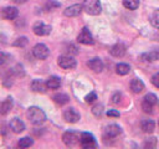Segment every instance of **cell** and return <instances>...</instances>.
<instances>
[{
    "mask_svg": "<svg viewBox=\"0 0 159 149\" xmlns=\"http://www.w3.org/2000/svg\"><path fill=\"white\" fill-rule=\"evenodd\" d=\"M27 118L30 119V122L32 124L39 125V124H42L46 120V114L41 108L34 106V107H30L27 109Z\"/></svg>",
    "mask_w": 159,
    "mask_h": 149,
    "instance_id": "1",
    "label": "cell"
},
{
    "mask_svg": "<svg viewBox=\"0 0 159 149\" xmlns=\"http://www.w3.org/2000/svg\"><path fill=\"white\" fill-rule=\"evenodd\" d=\"M82 6H83V10L89 15H98L102 11L99 0H84Z\"/></svg>",
    "mask_w": 159,
    "mask_h": 149,
    "instance_id": "2",
    "label": "cell"
},
{
    "mask_svg": "<svg viewBox=\"0 0 159 149\" xmlns=\"http://www.w3.org/2000/svg\"><path fill=\"white\" fill-rule=\"evenodd\" d=\"M80 144L84 149H91V148H96L97 147V143H96L94 137L91 133H87V132L81 134V137H80Z\"/></svg>",
    "mask_w": 159,
    "mask_h": 149,
    "instance_id": "3",
    "label": "cell"
},
{
    "mask_svg": "<svg viewBox=\"0 0 159 149\" xmlns=\"http://www.w3.org/2000/svg\"><path fill=\"white\" fill-rule=\"evenodd\" d=\"M57 63L61 68H65V70H70V68H75L77 66V62L76 60L72 57V56H68V55H62L58 57L57 60Z\"/></svg>",
    "mask_w": 159,
    "mask_h": 149,
    "instance_id": "4",
    "label": "cell"
},
{
    "mask_svg": "<svg viewBox=\"0 0 159 149\" xmlns=\"http://www.w3.org/2000/svg\"><path fill=\"white\" fill-rule=\"evenodd\" d=\"M32 55H34L36 58H39V60H45V58L48 57L50 50H48V47H47L46 45H43V43H37V45L34 46V48H32Z\"/></svg>",
    "mask_w": 159,
    "mask_h": 149,
    "instance_id": "5",
    "label": "cell"
},
{
    "mask_svg": "<svg viewBox=\"0 0 159 149\" xmlns=\"http://www.w3.org/2000/svg\"><path fill=\"white\" fill-rule=\"evenodd\" d=\"M157 104V97L152 93H148L144 98H143V102H142V108L144 112L147 113H152L153 112V108L154 106Z\"/></svg>",
    "mask_w": 159,
    "mask_h": 149,
    "instance_id": "6",
    "label": "cell"
},
{
    "mask_svg": "<svg viewBox=\"0 0 159 149\" xmlns=\"http://www.w3.org/2000/svg\"><path fill=\"white\" fill-rule=\"evenodd\" d=\"M80 137H81V135H78L76 132L68 130V132L63 133V135H62V140H63V143H65L66 145H68V147H73V145H76V144L80 142Z\"/></svg>",
    "mask_w": 159,
    "mask_h": 149,
    "instance_id": "7",
    "label": "cell"
},
{
    "mask_svg": "<svg viewBox=\"0 0 159 149\" xmlns=\"http://www.w3.org/2000/svg\"><path fill=\"white\" fill-rule=\"evenodd\" d=\"M77 41H78L80 43H83V45H92V43L94 42L93 36H92V34L89 32V30H88L87 27H83V29L81 30L80 35L77 36Z\"/></svg>",
    "mask_w": 159,
    "mask_h": 149,
    "instance_id": "8",
    "label": "cell"
},
{
    "mask_svg": "<svg viewBox=\"0 0 159 149\" xmlns=\"http://www.w3.org/2000/svg\"><path fill=\"white\" fill-rule=\"evenodd\" d=\"M122 133V128L117 124H109L106 129H104V138L107 139H113L116 137H118Z\"/></svg>",
    "mask_w": 159,
    "mask_h": 149,
    "instance_id": "9",
    "label": "cell"
},
{
    "mask_svg": "<svg viewBox=\"0 0 159 149\" xmlns=\"http://www.w3.org/2000/svg\"><path fill=\"white\" fill-rule=\"evenodd\" d=\"M32 30H34L35 35H37V36H46V35H48L51 32V26L46 25L43 22H36L34 25Z\"/></svg>",
    "mask_w": 159,
    "mask_h": 149,
    "instance_id": "10",
    "label": "cell"
},
{
    "mask_svg": "<svg viewBox=\"0 0 159 149\" xmlns=\"http://www.w3.org/2000/svg\"><path fill=\"white\" fill-rule=\"evenodd\" d=\"M63 119L68 123H76L80 120V113L75 108H67L63 112Z\"/></svg>",
    "mask_w": 159,
    "mask_h": 149,
    "instance_id": "11",
    "label": "cell"
},
{
    "mask_svg": "<svg viewBox=\"0 0 159 149\" xmlns=\"http://www.w3.org/2000/svg\"><path fill=\"white\" fill-rule=\"evenodd\" d=\"M82 10H83V6H82V5H80V4H75V5L68 6V7L63 11V14H65V16L75 17V16H78V15L81 14Z\"/></svg>",
    "mask_w": 159,
    "mask_h": 149,
    "instance_id": "12",
    "label": "cell"
},
{
    "mask_svg": "<svg viewBox=\"0 0 159 149\" xmlns=\"http://www.w3.org/2000/svg\"><path fill=\"white\" fill-rule=\"evenodd\" d=\"M9 127H10V129L14 132V133H21L24 129H25V124H24V122L20 119V118H12L11 120H10V123H9Z\"/></svg>",
    "mask_w": 159,
    "mask_h": 149,
    "instance_id": "13",
    "label": "cell"
},
{
    "mask_svg": "<svg viewBox=\"0 0 159 149\" xmlns=\"http://www.w3.org/2000/svg\"><path fill=\"white\" fill-rule=\"evenodd\" d=\"M17 15H19V11L14 6H7L1 11V16L6 20H14L17 17Z\"/></svg>",
    "mask_w": 159,
    "mask_h": 149,
    "instance_id": "14",
    "label": "cell"
},
{
    "mask_svg": "<svg viewBox=\"0 0 159 149\" xmlns=\"http://www.w3.org/2000/svg\"><path fill=\"white\" fill-rule=\"evenodd\" d=\"M87 65H88V67H89L92 71H94V72H102V70H103V67H104L102 60L98 58V57H94V58L89 60Z\"/></svg>",
    "mask_w": 159,
    "mask_h": 149,
    "instance_id": "15",
    "label": "cell"
},
{
    "mask_svg": "<svg viewBox=\"0 0 159 149\" xmlns=\"http://www.w3.org/2000/svg\"><path fill=\"white\" fill-rule=\"evenodd\" d=\"M109 52L114 57H123L124 53H125V46L123 43H116V45H113L111 47Z\"/></svg>",
    "mask_w": 159,
    "mask_h": 149,
    "instance_id": "16",
    "label": "cell"
},
{
    "mask_svg": "<svg viewBox=\"0 0 159 149\" xmlns=\"http://www.w3.org/2000/svg\"><path fill=\"white\" fill-rule=\"evenodd\" d=\"M142 61H147V62H153V61H158L159 60V48L157 50H152L147 53H143L140 56Z\"/></svg>",
    "mask_w": 159,
    "mask_h": 149,
    "instance_id": "17",
    "label": "cell"
},
{
    "mask_svg": "<svg viewBox=\"0 0 159 149\" xmlns=\"http://www.w3.org/2000/svg\"><path fill=\"white\" fill-rule=\"evenodd\" d=\"M12 104H14V102H12V98L11 97H7L4 102H1V104H0V114H7L9 112H10V109L12 108Z\"/></svg>",
    "mask_w": 159,
    "mask_h": 149,
    "instance_id": "18",
    "label": "cell"
},
{
    "mask_svg": "<svg viewBox=\"0 0 159 149\" xmlns=\"http://www.w3.org/2000/svg\"><path fill=\"white\" fill-rule=\"evenodd\" d=\"M47 86H46V82H42L41 79H34L31 82V89L35 91V92H41L43 93L46 91Z\"/></svg>",
    "mask_w": 159,
    "mask_h": 149,
    "instance_id": "19",
    "label": "cell"
},
{
    "mask_svg": "<svg viewBox=\"0 0 159 149\" xmlns=\"http://www.w3.org/2000/svg\"><path fill=\"white\" fill-rule=\"evenodd\" d=\"M130 89L134 92V93H139V92H142L143 89H144V83L139 79V78H133L132 81H130Z\"/></svg>",
    "mask_w": 159,
    "mask_h": 149,
    "instance_id": "20",
    "label": "cell"
},
{
    "mask_svg": "<svg viewBox=\"0 0 159 149\" xmlns=\"http://www.w3.org/2000/svg\"><path fill=\"white\" fill-rule=\"evenodd\" d=\"M46 86H47L48 89H57L61 86V79L58 77H56V76H51L46 81Z\"/></svg>",
    "mask_w": 159,
    "mask_h": 149,
    "instance_id": "21",
    "label": "cell"
},
{
    "mask_svg": "<svg viewBox=\"0 0 159 149\" xmlns=\"http://www.w3.org/2000/svg\"><path fill=\"white\" fill-rule=\"evenodd\" d=\"M140 127H142L143 132H145V133H152V132L154 130V128H155V123H154V120H152V119H143L142 123H140Z\"/></svg>",
    "mask_w": 159,
    "mask_h": 149,
    "instance_id": "22",
    "label": "cell"
},
{
    "mask_svg": "<svg viewBox=\"0 0 159 149\" xmlns=\"http://www.w3.org/2000/svg\"><path fill=\"white\" fill-rule=\"evenodd\" d=\"M129 71H130V66L127 65V63H118V65L116 66V72H117L118 74H120V76L128 74Z\"/></svg>",
    "mask_w": 159,
    "mask_h": 149,
    "instance_id": "23",
    "label": "cell"
},
{
    "mask_svg": "<svg viewBox=\"0 0 159 149\" xmlns=\"http://www.w3.org/2000/svg\"><path fill=\"white\" fill-rule=\"evenodd\" d=\"M68 96L67 94H65V93H56L55 96H53V101L57 103V104H60V106H63V104H66L67 102H68Z\"/></svg>",
    "mask_w": 159,
    "mask_h": 149,
    "instance_id": "24",
    "label": "cell"
},
{
    "mask_svg": "<svg viewBox=\"0 0 159 149\" xmlns=\"http://www.w3.org/2000/svg\"><path fill=\"white\" fill-rule=\"evenodd\" d=\"M139 0H123V5L128 10H135L139 6Z\"/></svg>",
    "mask_w": 159,
    "mask_h": 149,
    "instance_id": "25",
    "label": "cell"
},
{
    "mask_svg": "<svg viewBox=\"0 0 159 149\" xmlns=\"http://www.w3.org/2000/svg\"><path fill=\"white\" fill-rule=\"evenodd\" d=\"M149 21H150V25H152L153 27L159 29V10H155V11L150 15Z\"/></svg>",
    "mask_w": 159,
    "mask_h": 149,
    "instance_id": "26",
    "label": "cell"
},
{
    "mask_svg": "<svg viewBox=\"0 0 159 149\" xmlns=\"http://www.w3.org/2000/svg\"><path fill=\"white\" fill-rule=\"evenodd\" d=\"M34 144V140L30 138V137H24V138H21L20 140H19V143H17V145L20 147V148H29V147H31Z\"/></svg>",
    "mask_w": 159,
    "mask_h": 149,
    "instance_id": "27",
    "label": "cell"
},
{
    "mask_svg": "<svg viewBox=\"0 0 159 149\" xmlns=\"http://www.w3.org/2000/svg\"><path fill=\"white\" fill-rule=\"evenodd\" d=\"M26 45H27V38H26L25 36L19 37V38L14 42V46H16V47H25Z\"/></svg>",
    "mask_w": 159,
    "mask_h": 149,
    "instance_id": "28",
    "label": "cell"
},
{
    "mask_svg": "<svg viewBox=\"0 0 159 149\" xmlns=\"http://www.w3.org/2000/svg\"><path fill=\"white\" fill-rule=\"evenodd\" d=\"M92 113L96 115V117H101L102 113H103V106L102 104H97L92 108Z\"/></svg>",
    "mask_w": 159,
    "mask_h": 149,
    "instance_id": "29",
    "label": "cell"
},
{
    "mask_svg": "<svg viewBox=\"0 0 159 149\" xmlns=\"http://www.w3.org/2000/svg\"><path fill=\"white\" fill-rule=\"evenodd\" d=\"M96 99H97V94H96V92H91V93H88V94L86 96V98H84L86 103H92V102H94Z\"/></svg>",
    "mask_w": 159,
    "mask_h": 149,
    "instance_id": "30",
    "label": "cell"
},
{
    "mask_svg": "<svg viewBox=\"0 0 159 149\" xmlns=\"http://www.w3.org/2000/svg\"><path fill=\"white\" fill-rule=\"evenodd\" d=\"M58 6H60V2H56V1H53V0H50V1L46 4V9H47V10H52V9L58 7Z\"/></svg>",
    "mask_w": 159,
    "mask_h": 149,
    "instance_id": "31",
    "label": "cell"
},
{
    "mask_svg": "<svg viewBox=\"0 0 159 149\" xmlns=\"http://www.w3.org/2000/svg\"><path fill=\"white\" fill-rule=\"evenodd\" d=\"M12 72H14L16 76H24V71H22V66H21V65L15 66L14 70H12Z\"/></svg>",
    "mask_w": 159,
    "mask_h": 149,
    "instance_id": "32",
    "label": "cell"
},
{
    "mask_svg": "<svg viewBox=\"0 0 159 149\" xmlns=\"http://www.w3.org/2000/svg\"><path fill=\"white\" fill-rule=\"evenodd\" d=\"M120 98H122V96H120V93L119 92H116L113 96H112V103H119L120 102Z\"/></svg>",
    "mask_w": 159,
    "mask_h": 149,
    "instance_id": "33",
    "label": "cell"
},
{
    "mask_svg": "<svg viewBox=\"0 0 159 149\" xmlns=\"http://www.w3.org/2000/svg\"><path fill=\"white\" fill-rule=\"evenodd\" d=\"M152 83H153L157 88H159V72L155 73V74L152 77Z\"/></svg>",
    "mask_w": 159,
    "mask_h": 149,
    "instance_id": "34",
    "label": "cell"
},
{
    "mask_svg": "<svg viewBox=\"0 0 159 149\" xmlns=\"http://www.w3.org/2000/svg\"><path fill=\"white\" fill-rule=\"evenodd\" d=\"M107 115H108V117H114V118H117V117H119L120 114H119V112L116 111V109H109V111L107 112Z\"/></svg>",
    "mask_w": 159,
    "mask_h": 149,
    "instance_id": "35",
    "label": "cell"
},
{
    "mask_svg": "<svg viewBox=\"0 0 159 149\" xmlns=\"http://www.w3.org/2000/svg\"><path fill=\"white\" fill-rule=\"evenodd\" d=\"M6 60H7V56H6L4 52L0 51V65H4V63L6 62Z\"/></svg>",
    "mask_w": 159,
    "mask_h": 149,
    "instance_id": "36",
    "label": "cell"
},
{
    "mask_svg": "<svg viewBox=\"0 0 159 149\" xmlns=\"http://www.w3.org/2000/svg\"><path fill=\"white\" fill-rule=\"evenodd\" d=\"M14 2H16V4H24L26 0H12Z\"/></svg>",
    "mask_w": 159,
    "mask_h": 149,
    "instance_id": "37",
    "label": "cell"
},
{
    "mask_svg": "<svg viewBox=\"0 0 159 149\" xmlns=\"http://www.w3.org/2000/svg\"><path fill=\"white\" fill-rule=\"evenodd\" d=\"M158 125H159V123H158Z\"/></svg>",
    "mask_w": 159,
    "mask_h": 149,
    "instance_id": "38",
    "label": "cell"
}]
</instances>
